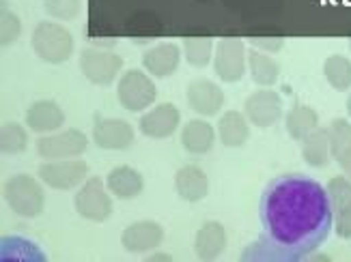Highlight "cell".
<instances>
[{"instance_id": "d6a6232c", "label": "cell", "mask_w": 351, "mask_h": 262, "mask_svg": "<svg viewBox=\"0 0 351 262\" xmlns=\"http://www.w3.org/2000/svg\"><path fill=\"white\" fill-rule=\"evenodd\" d=\"M248 41L252 43V48L261 50V52H267V54L280 52L282 45H285V39H280V37H252Z\"/></svg>"}, {"instance_id": "9c48e42d", "label": "cell", "mask_w": 351, "mask_h": 262, "mask_svg": "<svg viewBox=\"0 0 351 262\" xmlns=\"http://www.w3.org/2000/svg\"><path fill=\"white\" fill-rule=\"evenodd\" d=\"M88 166L80 159H56V161H45L39 166L37 176L41 179L43 185H48L50 189L67 192L82 185L86 181Z\"/></svg>"}, {"instance_id": "277c9868", "label": "cell", "mask_w": 351, "mask_h": 262, "mask_svg": "<svg viewBox=\"0 0 351 262\" xmlns=\"http://www.w3.org/2000/svg\"><path fill=\"white\" fill-rule=\"evenodd\" d=\"M158 88L151 80V73L143 69H128L119 78L117 99L128 112H145L154 105Z\"/></svg>"}, {"instance_id": "9a60e30c", "label": "cell", "mask_w": 351, "mask_h": 262, "mask_svg": "<svg viewBox=\"0 0 351 262\" xmlns=\"http://www.w3.org/2000/svg\"><path fill=\"white\" fill-rule=\"evenodd\" d=\"M65 125V112L52 99H39L26 110V127L39 135L58 131Z\"/></svg>"}, {"instance_id": "30bf717a", "label": "cell", "mask_w": 351, "mask_h": 262, "mask_svg": "<svg viewBox=\"0 0 351 262\" xmlns=\"http://www.w3.org/2000/svg\"><path fill=\"white\" fill-rule=\"evenodd\" d=\"M243 112H246L252 125H256L258 129H267L282 116V99L276 90L261 88L246 99Z\"/></svg>"}, {"instance_id": "2e32d148", "label": "cell", "mask_w": 351, "mask_h": 262, "mask_svg": "<svg viewBox=\"0 0 351 262\" xmlns=\"http://www.w3.org/2000/svg\"><path fill=\"white\" fill-rule=\"evenodd\" d=\"M181 63V50L175 43H158L143 54V67L154 78H169Z\"/></svg>"}, {"instance_id": "7c38bea8", "label": "cell", "mask_w": 351, "mask_h": 262, "mask_svg": "<svg viewBox=\"0 0 351 262\" xmlns=\"http://www.w3.org/2000/svg\"><path fill=\"white\" fill-rule=\"evenodd\" d=\"M181 125V114L173 103H160L154 110L143 112L138 120V129L143 135L154 137V140H164L171 137Z\"/></svg>"}, {"instance_id": "d590c367", "label": "cell", "mask_w": 351, "mask_h": 262, "mask_svg": "<svg viewBox=\"0 0 351 262\" xmlns=\"http://www.w3.org/2000/svg\"><path fill=\"white\" fill-rule=\"evenodd\" d=\"M347 114L351 118V92H349V97H347Z\"/></svg>"}, {"instance_id": "52a82bcc", "label": "cell", "mask_w": 351, "mask_h": 262, "mask_svg": "<svg viewBox=\"0 0 351 262\" xmlns=\"http://www.w3.org/2000/svg\"><path fill=\"white\" fill-rule=\"evenodd\" d=\"M39 157L45 161H56V159H73L80 157L86 150L88 142L86 135L80 129H65V131H52L41 135L35 142Z\"/></svg>"}, {"instance_id": "5bb4252c", "label": "cell", "mask_w": 351, "mask_h": 262, "mask_svg": "<svg viewBox=\"0 0 351 262\" xmlns=\"http://www.w3.org/2000/svg\"><path fill=\"white\" fill-rule=\"evenodd\" d=\"M93 140L104 150H128L134 144V127L123 118H97Z\"/></svg>"}, {"instance_id": "4316f807", "label": "cell", "mask_w": 351, "mask_h": 262, "mask_svg": "<svg viewBox=\"0 0 351 262\" xmlns=\"http://www.w3.org/2000/svg\"><path fill=\"white\" fill-rule=\"evenodd\" d=\"M0 148L5 155H20L28 148V131L20 122L7 120L0 129Z\"/></svg>"}, {"instance_id": "44dd1931", "label": "cell", "mask_w": 351, "mask_h": 262, "mask_svg": "<svg viewBox=\"0 0 351 262\" xmlns=\"http://www.w3.org/2000/svg\"><path fill=\"white\" fill-rule=\"evenodd\" d=\"M218 135L226 148H239L250 137V120L246 114L237 110H228L218 120Z\"/></svg>"}, {"instance_id": "e0dca14e", "label": "cell", "mask_w": 351, "mask_h": 262, "mask_svg": "<svg viewBox=\"0 0 351 262\" xmlns=\"http://www.w3.org/2000/svg\"><path fill=\"white\" fill-rule=\"evenodd\" d=\"M175 189L181 200L186 202H201L209 192V179L203 168L198 166H183L175 174Z\"/></svg>"}, {"instance_id": "3957f363", "label": "cell", "mask_w": 351, "mask_h": 262, "mask_svg": "<svg viewBox=\"0 0 351 262\" xmlns=\"http://www.w3.org/2000/svg\"><path fill=\"white\" fill-rule=\"evenodd\" d=\"M5 200L9 209L24 220L39 218L45 207V194L41 183L30 174H15L7 181Z\"/></svg>"}, {"instance_id": "8fae6325", "label": "cell", "mask_w": 351, "mask_h": 262, "mask_svg": "<svg viewBox=\"0 0 351 262\" xmlns=\"http://www.w3.org/2000/svg\"><path fill=\"white\" fill-rule=\"evenodd\" d=\"M164 241V228L154 220H141L130 224L123 235H121V245L130 254H147L156 252Z\"/></svg>"}, {"instance_id": "8992f818", "label": "cell", "mask_w": 351, "mask_h": 262, "mask_svg": "<svg viewBox=\"0 0 351 262\" xmlns=\"http://www.w3.org/2000/svg\"><path fill=\"white\" fill-rule=\"evenodd\" d=\"M80 69L90 84L110 86L119 78V71L123 69V58L112 50L90 45L80 52Z\"/></svg>"}, {"instance_id": "603a6c76", "label": "cell", "mask_w": 351, "mask_h": 262, "mask_svg": "<svg viewBox=\"0 0 351 262\" xmlns=\"http://www.w3.org/2000/svg\"><path fill=\"white\" fill-rule=\"evenodd\" d=\"M285 127H287V133L291 135L293 140L302 142L304 137L319 127V114L306 103H293L291 110L287 112Z\"/></svg>"}, {"instance_id": "f1b7e54d", "label": "cell", "mask_w": 351, "mask_h": 262, "mask_svg": "<svg viewBox=\"0 0 351 262\" xmlns=\"http://www.w3.org/2000/svg\"><path fill=\"white\" fill-rule=\"evenodd\" d=\"M326 192L330 198V205L334 211L343 209L345 205L351 202V179L347 174L341 176H332L330 183L326 185Z\"/></svg>"}, {"instance_id": "5b68a950", "label": "cell", "mask_w": 351, "mask_h": 262, "mask_svg": "<svg viewBox=\"0 0 351 262\" xmlns=\"http://www.w3.org/2000/svg\"><path fill=\"white\" fill-rule=\"evenodd\" d=\"M110 189L99 176H90L82 183L73 198V207L80 218L88 222H106L112 215V198Z\"/></svg>"}, {"instance_id": "4fadbf2b", "label": "cell", "mask_w": 351, "mask_h": 262, "mask_svg": "<svg viewBox=\"0 0 351 262\" xmlns=\"http://www.w3.org/2000/svg\"><path fill=\"white\" fill-rule=\"evenodd\" d=\"M186 101L198 116L209 118V116H216L222 110L224 92L216 82L196 78L186 88Z\"/></svg>"}, {"instance_id": "836d02e7", "label": "cell", "mask_w": 351, "mask_h": 262, "mask_svg": "<svg viewBox=\"0 0 351 262\" xmlns=\"http://www.w3.org/2000/svg\"><path fill=\"white\" fill-rule=\"evenodd\" d=\"M117 37H106V39H99V37H88V43L95 45V48H104V50H112L117 45Z\"/></svg>"}, {"instance_id": "ffe728a7", "label": "cell", "mask_w": 351, "mask_h": 262, "mask_svg": "<svg viewBox=\"0 0 351 262\" xmlns=\"http://www.w3.org/2000/svg\"><path fill=\"white\" fill-rule=\"evenodd\" d=\"M226 250V230L220 222H205L194 239V252L201 260H216Z\"/></svg>"}, {"instance_id": "8d00e7d4", "label": "cell", "mask_w": 351, "mask_h": 262, "mask_svg": "<svg viewBox=\"0 0 351 262\" xmlns=\"http://www.w3.org/2000/svg\"><path fill=\"white\" fill-rule=\"evenodd\" d=\"M349 50H351V41H349Z\"/></svg>"}, {"instance_id": "83f0119b", "label": "cell", "mask_w": 351, "mask_h": 262, "mask_svg": "<svg viewBox=\"0 0 351 262\" xmlns=\"http://www.w3.org/2000/svg\"><path fill=\"white\" fill-rule=\"evenodd\" d=\"M328 135H330L332 157L337 159L341 153L351 148V120H347V118H334L328 125Z\"/></svg>"}, {"instance_id": "ac0fdd59", "label": "cell", "mask_w": 351, "mask_h": 262, "mask_svg": "<svg viewBox=\"0 0 351 262\" xmlns=\"http://www.w3.org/2000/svg\"><path fill=\"white\" fill-rule=\"evenodd\" d=\"M216 142V129L203 118H192L181 127V144L190 155H205Z\"/></svg>"}, {"instance_id": "7a4b0ae2", "label": "cell", "mask_w": 351, "mask_h": 262, "mask_svg": "<svg viewBox=\"0 0 351 262\" xmlns=\"http://www.w3.org/2000/svg\"><path fill=\"white\" fill-rule=\"evenodd\" d=\"M30 48L43 63L60 65L73 54V37L65 26L54 22H39L33 30V37H30Z\"/></svg>"}, {"instance_id": "7402d4cb", "label": "cell", "mask_w": 351, "mask_h": 262, "mask_svg": "<svg viewBox=\"0 0 351 262\" xmlns=\"http://www.w3.org/2000/svg\"><path fill=\"white\" fill-rule=\"evenodd\" d=\"M302 157L311 168H326L332 157L328 127H317L302 140Z\"/></svg>"}, {"instance_id": "cb8c5ba5", "label": "cell", "mask_w": 351, "mask_h": 262, "mask_svg": "<svg viewBox=\"0 0 351 262\" xmlns=\"http://www.w3.org/2000/svg\"><path fill=\"white\" fill-rule=\"evenodd\" d=\"M248 71L252 82L263 88L274 86L280 78V65L274 58H269L267 52H261L256 48L248 52Z\"/></svg>"}, {"instance_id": "d6986e66", "label": "cell", "mask_w": 351, "mask_h": 262, "mask_svg": "<svg viewBox=\"0 0 351 262\" xmlns=\"http://www.w3.org/2000/svg\"><path fill=\"white\" fill-rule=\"evenodd\" d=\"M106 187L119 200H132L143 192L145 179L132 166H117L106 176Z\"/></svg>"}, {"instance_id": "6da1fadb", "label": "cell", "mask_w": 351, "mask_h": 262, "mask_svg": "<svg viewBox=\"0 0 351 262\" xmlns=\"http://www.w3.org/2000/svg\"><path fill=\"white\" fill-rule=\"evenodd\" d=\"M258 213L267 248L282 260L308 258L334 230L326 187L304 174H282L267 183Z\"/></svg>"}, {"instance_id": "f546056e", "label": "cell", "mask_w": 351, "mask_h": 262, "mask_svg": "<svg viewBox=\"0 0 351 262\" xmlns=\"http://www.w3.org/2000/svg\"><path fill=\"white\" fill-rule=\"evenodd\" d=\"M43 9L50 18L69 22L73 18H78V13L82 9V0H43Z\"/></svg>"}, {"instance_id": "484cf974", "label": "cell", "mask_w": 351, "mask_h": 262, "mask_svg": "<svg viewBox=\"0 0 351 262\" xmlns=\"http://www.w3.org/2000/svg\"><path fill=\"white\" fill-rule=\"evenodd\" d=\"M213 54H216L213 39H207V37L183 39V56H186V60L192 67H196V69L207 67L213 60Z\"/></svg>"}, {"instance_id": "4dcf8cb0", "label": "cell", "mask_w": 351, "mask_h": 262, "mask_svg": "<svg viewBox=\"0 0 351 262\" xmlns=\"http://www.w3.org/2000/svg\"><path fill=\"white\" fill-rule=\"evenodd\" d=\"M20 33H22L20 18L15 13H11L7 7H3V11H0V39H3L5 48L13 41H18Z\"/></svg>"}, {"instance_id": "1f68e13d", "label": "cell", "mask_w": 351, "mask_h": 262, "mask_svg": "<svg viewBox=\"0 0 351 262\" xmlns=\"http://www.w3.org/2000/svg\"><path fill=\"white\" fill-rule=\"evenodd\" d=\"M334 233L341 239H351V202L334 211Z\"/></svg>"}, {"instance_id": "e575fe53", "label": "cell", "mask_w": 351, "mask_h": 262, "mask_svg": "<svg viewBox=\"0 0 351 262\" xmlns=\"http://www.w3.org/2000/svg\"><path fill=\"white\" fill-rule=\"evenodd\" d=\"M337 163H339V168L343 170V174H347L351 179V148H347L345 153H341V155L337 157Z\"/></svg>"}, {"instance_id": "ba28073f", "label": "cell", "mask_w": 351, "mask_h": 262, "mask_svg": "<svg viewBox=\"0 0 351 262\" xmlns=\"http://www.w3.org/2000/svg\"><path fill=\"white\" fill-rule=\"evenodd\" d=\"M248 67V52L246 45L241 39L226 37L216 43V54H213V69L216 75L226 82V84H235L243 78Z\"/></svg>"}, {"instance_id": "d4e9b609", "label": "cell", "mask_w": 351, "mask_h": 262, "mask_svg": "<svg viewBox=\"0 0 351 262\" xmlns=\"http://www.w3.org/2000/svg\"><path fill=\"white\" fill-rule=\"evenodd\" d=\"M324 75L334 90L351 88V60L343 54H332L324 63Z\"/></svg>"}]
</instances>
